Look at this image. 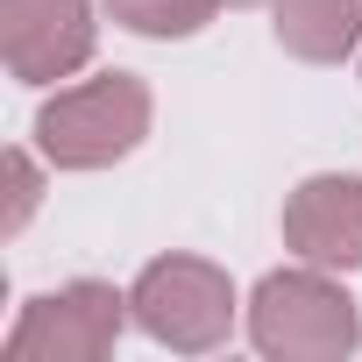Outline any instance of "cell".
Here are the masks:
<instances>
[{
    "mask_svg": "<svg viewBox=\"0 0 362 362\" xmlns=\"http://www.w3.org/2000/svg\"><path fill=\"white\" fill-rule=\"evenodd\" d=\"M0 50L22 86L71 78L93 57V8L86 0H0Z\"/></svg>",
    "mask_w": 362,
    "mask_h": 362,
    "instance_id": "cell-5",
    "label": "cell"
},
{
    "mask_svg": "<svg viewBox=\"0 0 362 362\" xmlns=\"http://www.w3.org/2000/svg\"><path fill=\"white\" fill-rule=\"evenodd\" d=\"M135 305L114 291V284H64V291H43L22 305L15 334H8V362H100L114 341H121V320Z\"/></svg>",
    "mask_w": 362,
    "mask_h": 362,
    "instance_id": "cell-4",
    "label": "cell"
},
{
    "mask_svg": "<svg viewBox=\"0 0 362 362\" xmlns=\"http://www.w3.org/2000/svg\"><path fill=\"white\" fill-rule=\"evenodd\" d=\"M214 8L221 0H107V15L121 22V29H135V36H199L206 22H214Z\"/></svg>",
    "mask_w": 362,
    "mask_h": 362,
    "instance_id": "cell-8",
    "label": "cell"
},
{
    "mask_svg": "<svg viewBox=\"0 0 362 362\" xmlns=\"http://www.w3.org/2000/svg\"><path fill=\"white\" fill-rule=\"evenodd\" d=\"M228 8H263V0H228Z\"/></svg>",
    "mask_w": 362,
    "mask_h": 362,
    "instance_id": "cell-10",
    "label": "cell"
},
{
    "mask_svg": "<svg viewBox=\"0 0 362 362\" xmlns=\"http://www.w3.org/2000/svg\"><path fill=\"white\" fill-rule=\"evenodd\" d=\"M149 135V86L128 71L86 78L36 114V142L57 170H107Z\"/></svg>",
    "mask_w": 362,
    "mask_h": 362,
    "instance_id": "cell-2",
    "label": "cell"
},
{
    "mask_svg": "<svg viewBox=\"0 0 362 362\" xmlns=\"http://www.w3.org/2000/svg\"><path fill=\"white\" fill-rule=\"evenodd\" d=\"M36 199H43L36 163H29L22 149H8V214H0V235H22V228H29V214H36Z\"/></svg>",
    "mask_w": 362,
    "mask_h": 362,
    "instance_id": "cell-9",
    "label": "cell"
},
{
    "mask_svg": "<svg viewBox=\"0 0 362 362\" xmlns=\"http://www.w3.org/2000/svg\"><path fill=\"white\" fill-rule=\"evenodd\" d=\"M249 341L277 362H341L362 341V313L320 263L270 270L249 298Z\"/></svg>",
    "mask_w": 362,
    "mask_h": 362,
    "instance_id": "cell-1",
    "label": "cell"
},
{
    "mask_svg": "<svg viewBox=\"0 0 362 362\" xmlns=\"http://www.w3.org/2000/svg\"><path fill=\"white\" fill-rule=\"evenodd\" d=\"M284 242L320 270L362 263V177H305L284 199Z\"/></svg>",
    "mask_w": 362,
    "mask_h": 362,
    "instance_id": "cell-6",
    "label": "cell"
},
{
    "mask_svg": "<svg viewBox=\"0 0 362 362\" xmlns=\"http://www.w3.org/2000/svg\"><path fill=\"white\" fill-rule=\"evenodd\" d=\"M128 305H135V327L177 355H206L235 327V284H228V270H214L199 256H156L135 277Z\"/></svg>",
    "mask_w": 362,
    "mask_h": 362,
    "instance_id": "cell-3",
    "label": "cell"
},
{
    "mask_svg": "<svg viewBox=\"0 0 362 362\" xmlns=\"http://www.w3.org/2000/svg\"><path fill=\"white\" fill-rule=\"evenodd\" d=\"M277 43L305 64H341L362 36V0H270Z\"/></svg>",
    "mask_w": 362,
    "mask_h": 362,
    "instance_id": "cell-7",
    "label": "cell"
}]
</instances>
